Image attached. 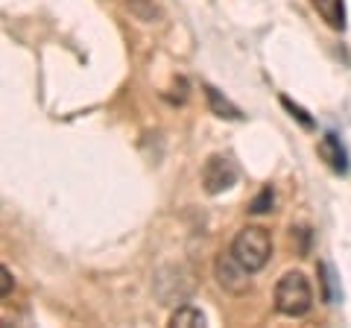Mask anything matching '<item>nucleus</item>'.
Here are the masks:
<instances>
[{"instance_id": "nucleus-1", "label": "nucleus", "mask_w": 351, "mask_h": 328, "mask_svg": "<svg viewBox=\"0 0 351 328\" xmlns=\"http://www.w3.org/2000/svg\"><path fill=\"white\" fill-rule=\"evenodd\" d=\"M272 299H276L278 314H284V316H304L307 311L313 308V288H311V281H307L304 272L290 270L276 281V293H272Z\"/></svg>"}, {"instance_id": "nucleus-2", "label": "nucleus", "mask_w": 351, "mask_h": 328, "mask_svg": "<svg viewBox=\"0 0 351 328\" xmlns=\"http://www.w3.org/2000/svg\"><path fill=\"white\" fill-rule=\"evenodd\" d=\"M232 255L237 258L240 267H246L249 272H261L272 258V237L267 229L261 226H246L240 229L237 237L232 240Z\"/></svg>"}, {"instance_id": "nucleus-3", "label": "nucleus", "mask_w": 351, "mask_h": 328, "mask_svg": "<svg viewBox=\"0 0 351 328\" xmlns=\"http://www.w3.org/2000/svg\"><path fill=\"white\" fill-rule=\"evenodd\" d=\"M196 288L193 281V272L184 267V264H167L156 272V279H152V290H156V296L161 305H184L191 299V293Z\"/></svg>"}, {"instance_id": "nucleus-4", "label": "nucleus", "mask_w": 351, "mask_h": 328, "mask_svg": "<svg viewBox=\"0 0 351 328\" xmlns=\"http://www.w3.org/2000/svg\"><path fill=\"white\" fill-rule=\"evenodd\" d=\"M249 276L252 272L246 267H240L232 253H219L214 258V279H217L219 288L228 290L232 296H243V293H249V288H252Z\"/></svg>"}, {"instance_id": "nucleus-5", "label": "nucleus", "mask_w": 351, "mask_h": 328, "mask_svg": "<svg viewBox=\"0 0 351 328\" xmlns=\"http://www.w3.org/2000/svg\"><path fill=\"white\" fill-rule=\"evenodd\" d=\"M237 182V164L228 156H211L202 167V188L205 194H223Z\"/></svg>"}, {"instance_id": "nucleus-6", "label": "nucleus", "mask_w": 351, "mask_h": 328, "mask_svg": "<svg viewBox=\"0 0 351 328\" xmlns=\"http://www.w3.org/2000/svg\"><path fill=\"white\" fill-rule=\"evenodd\" d=\"M316 152H319V159L331 167L334 173H348V152L343 147V141H339L334 132H328L319 138V144H316Z\"/></svg>"}, {"instance_id": "nucleus-7", "label": "nucleus", "mask_w": 351, "mask_h": 328, "mask_svg": "<svg viewBox=\"0 0 351 328\" xmlns=\"http://www.w3.org/2000/svg\"><path fill=\"white\" fill-rule=\"evenodd\" d=\"M205 97H208V106H211V112L217 117H223V120H243V112L228 100V97L219 94L214 85H205Z\"/></svg>"}, {"instance_id": "nucleus-8", "label": "nucleus", "mask_w": 351, "mask_h": 328, "mask_svg": "<svg viewBox=\"0 0 351 328\" xmlns=\"http://www.w3.org/2000/svg\"><path fill=\"white\" fill-rule=\"evenodd\" d=\"M313 9L331 30H346V3L343 0H313Z\"/></svg>"}, {"instance_id": "nucleus-9", "label": "nucleus", "mask_w": 351, "mask_h": 328, "mask_svg": "<svg viewBox=\"0 0 351 328\" xmlns=\"http://www.w3.org/2000/svg\"><path fill=\"white\" fill-rule=\"evenodd\" d=\"M126 9L129 15L141 21V24H158V21L164 18L161 6L156 3V0H126Z\"/></svg>"}, {"instance_id": "nucleus-10", "label": "nucleus", "mask_w": 351, "mask_h": 328, "mask_svg": "<svg viewBox=\"0 0 351 328\" xmlns=\"http://www.w3.org/2000/svg\"><path fill=\"white\" fill-rule=\"evenodd\" d=\"M170 325L173 328H199V325H205V314L199 308H193V305H179L170 316Z\"/></svg>"}, {"instance_id": "nucleus-11", "label": "nucleus", "mask_w": 351, "mask_h": 328, "mask_svg": "<svg viewBox=\"0 0 351 328\" xmlns=\"http://www.w3.org/2000/svg\"><path fill=\"white\" fill-rule=\"evenodd\" d=\"M272 205H276V194H272V188H261V194L249 202V211L252 214H267V211H272Z\"/></svg>"}, {"instance_id": "nucleus-12", "label": "nucleus", "mask_w": 351, "mask_h": 328, "mask_svg": "<svg viewBox=\"0 0 351 328\" xmlns=\"http://www.w3.org/2000/svg\"><path fill=\"white\" fill-rule=\"evenodd\" d=\"M319 281H322V296L325 302H334L337 299V290H334V272L328 264H319Z\"/></svg>"}, {"instance_id": "nucleus-13", "label": "nucleus", "mask_w": 351, "mask_h": 328, "mask_svg": "<svg viewBox=\"0 0 351 328\" xmlns=\"http://www.w3.org/2000/svg\"><path fill=\"white\" fill-rule=\"evenodd\" d=\"M281 106L287 108V112H290L295 120H299V124H302L304 129H311V126H313V117H307V112H304V108H302V106H295V103L290 100V97H281Z\"/></svg>"}, {"instance_id": "nucleus-14", "label": "nucleus", "mask_w": 351, "mask_h": 328, "mask_svg": "<svg viewBox=\"0 0 351 328\" xmlns=\"http://www.w3.org/2000/svg\"><path fill=\"white\" fill-rule=\"evenodd\" d=\"M15 288V279H12V272H9L6 267H0V299H6L9 293H12Z\"/></svg>"}]
</instances>
